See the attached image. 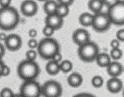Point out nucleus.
I'll return each instance as SVG.
<instances>
[{"instance_id":"obj_1","label":"nucleus","mask_w":124,"mask_h":97,"mask_svg":"<svg viewBox=\"0 0 124 97\" xmlns=\"http://www.w3.org/2000/svg\"><path fill=\"white\" fill-rule=\"evenodd\" d=\"M20 17L17 10L13 7L0 8V29L11 30L15 29L20 22Z\"/></svg>"},{"instance_id":"obj_2","label":"nucleus","mask_w":124,"mask_h":97,"mask_svg":"<svg viewBox=\"0 0 124 97\" xmlns=\"http://www.w3.org/2000/svg\"><path fill=\"white\" fill-rule=\"evenodd\" d=\"M17 75L24 81H33L39 76L40 68L39 65L34 61L27 60L22 61L17 66Z\"/></svg>"},{"instance_id":"obj_3","label":"nucleus","mask_w":124,"mask_h":97,"mask_svg":"<svg viewBox=\"0 0 124 97\" xmlns=\"http://www.w3.org/2000/svg\"><path fill=\"white\" fill-rule=\"evenodd\" d=\"M37 52L39 56L44 60H52L54 54L60 52L58 42L51 38H44L39 43Z\"/></svg>"},{"instance_id":"obj_4","label":"nucleus","mask_w":124,"mask_h":97,"mask_svg":"<svg viewBox=\"0 0 124 97\" xmlns=\"http://www.w3.org/2000/svg\"><path fill=\"white\" fill-rule=\"evenodd\" d=\"M99 54L100 49L98 45L91 41L78 46V55L79 58L85 62H92L95 61Z\"/></svg>"},{"instance_id":"obj_5","label":"nucleus","mask_w":124,"mask_h":97,"mask_svg":"<svg viewBox=\"0 0 124 97\" xmlns=\"http://www.w3.org/2000/svg\"><path fill=\"white\" fill-rule=\"evenodd\" d=\"M112 24L116 25H124V1H119L113 6L108 7L107 12Z\"/></svg>"},{"instance_id":"obj_6","label":"nucleus","mask_w":124,"mask_h":97,"mask_svg":"<svg viewBox=\"0 0 124 97\" xmlns=\"http://www.w3.org/2000/svg\"><path fill=\"white\" fill-rule=\"evenodd\" d=\"M20 94L23 97H41V86L36 80L24 81L20 86Z\"/></svg>"},{"instance_id":"obj_7","label":"nucleus","mask_w":124,"mask_h":97,"mask_svg":"<svg viewBox=\"0 0 124 97\" xmlns=\"http://www.w3.org/2000/svg\"><path fill=\"white\" fill-rule=\"evenodd\" d=\"M62 87L55 81H48L41 86V96L44 97H61Z\"/></svg>"},{"instance_id":"obj_8","label":"nucleus","mask_w":124,"mask_h":97,"mask_svg":"<svg viewBox=\"0 0 124 97\" xmlns=\"http://www.w3.org/2000/svg\"><path fill=\"white\" fill-rule=\"evenodd\" d=\"M112 22L107 13L100 12L94 15V20L92 23V28L98 33H102L108 30Z\"/></svg>"},{"instance_id":"obj_9","label":"nucleus","mask_w":124,"mask_h":97,"mask_svg":"<svg viewBox=\"0 0 124 97\" xmlns=\"http://www.w3.org/2000/svg\"><path fill=\"white\" fill-rule=\"evenodd\" d=\"M20 11L24 16L33 17L38 12V4L34 0H25L21 3Z\"/></svg>"},{"instance_id":"obj_10","label":"nucleus","mask_w":124,"mask_h":97,"mask_svg":"<svg viewBox=\"0 0 124 97\" xmlns=\"http://www.w3.org/2000/svg\"><path fill=\"white\" fill-rule=\"evenodd\" d=\"M5 47L11 52H15L20 49L22 46V38L17 34H10L4 41Z\"/></svg>"},{"instance_id":"obj_11","label":"nucleus","mask_w":124,"mask_h":97,"mask_svg":"<svg viewBox=\"0 0 124 97\" xmlns=\"http://www.w3.org/2000/svg\"><path fill=\"white\" fill-rule=\"evenodd\" d=\"M72 38L73 42L80 46L90 41V35L86 30L84 28H78L73 33Z\"/></svg>"},{"instance_id":"obj_12","label":"nucleus","mask_w":124,"mask_h":97,"mask_svg":"<svg viewBox=\"0 0 124 97\" xmlns=\"http://www.w3.org/2000/svg\"><path fill=\"white\" fill-rule=\"evenodd\" d=\"M64 20L63 18L58 16L56 14H52L49 15H46L45 18V24L46 25H49L54 28L55 30L62 28L63 25Z\"/></svg>"},{"instance_id":"obj_13","label":"nucleus","mask_w":124,"mask_h":97,"mask_svg":"<svg viewBox=\"0 0 124 97\" xmlns=\"http://www.w3.org/2000/svg\"><path fill=\"white\" fill-rule=\"evenodd\" d=\"M123 82L118 78H111L107 82V89L112 94L119 93L123 89Z\"/></svg>"},{"instance_id":"obj_14","label":"nucleus","mask_w":124,"mask_h":97,"mask_svg":"<svg viewBox=\"0 0 124 97\" xmlns=\"http://www.w3.org/2000/svg\"><path fill=\"white\" fill-rule=\"evenodd\" d=\"M108 74L112 78H118L123 73V65L117 62H112L107 67Z\"/></svg>"},{"instance_id":"obj_15","label":"nucleus","mask_w":124,"mask_h":97,"mask_svg":"<svg viewBox=\"0 0 124 97\" xmlns=\"http://www.w3.org/2000/svg\"><path fill=\"white\" fill-rule=\"evenodd\" d=\"M67 82L70 87L78 88L83 83V77L78 73H73L68 77Z\"/></svg>"},{"instance_id":"obj_16","label":"nucleus","mask_w":124,"mask_h":97,"mask_svg":"<svg viewBox=\"0 0 124 97\" xmlns=\"http://www.w3.org/2000/svg\"><path fill=\"white\" fill-rule=\"evenodd\" d=\"M95 61L98 66L101 67H108L112 62L110 56L107 53H100L97 55Z\"/></svg>"},{"instance_id":"obj_17","label":"nucleus","mask_w":124,"mask_h":97,"mask_svg":"<svg viewBox=\"0 0 124 97\" xmlns=\"http://www.w3.org/2000/svg\"><path fill=\"white\" fill-rule=\"evenodd\" d=\"M94 20V15L89 12H84L80 15L78 17V21L80 24L84 27L92 26Z\"/></svg>"},{"instance_id":"obj_18","label":"nucleus","mask_w":124,"mask_h":97,"mask_svg":"<svg viewBox=\"0 0 124 97\" xmlns=\"http://www.w3.org/2000/svg\"><path fill=\"white\" fill-rule=\"evenodd\" d=\"M104 4L102 0H89L88 2V8L95 14L102 12Z\"/></svg>"},{"instance_id":"obj_19","label":"nucleus","mask_w":124,"mask_h":97,"mask_svg":"<svg viewBox=\"0 0 124 97\" xmlns=\"http://www.w3.org/2000/svg\"><path fill=\"white\" fill-rule=\"evenodd\" d=\"M58 3L54 0H47L44 4V10L46 15L55 14Z\"/></svg>"},{"instance_id":"obj_20","label":"nucleus","mask_w":124,"mask_h":97,"mask_svg":"<svg viewBox=\"0 0 124 97\" xmlns=\"http://www.w3.org/2000/svg\"><path fill=\"white\" fill-rule=\"evenodd\" d=\"M46 71L49 75H55L59 73L60 71V63H57L52 60H50L46 65Z\"/></svg>"},{"instance_id":"obj_21","label":"nucleus","mask_w":124,"mask_h":97,"mask_svg":"<svg viewBox=\"0 0 124 97\" xmlns=\"http://www.w3.org/2000/svg\"><path fill=\"white\" fill-rule=\"evenodd\" d=\"M70 12V9H69V7L65 4H58L55 14L57 15L58 16L61 17L62 18L65 17L66 16L68 15Z\"/></svg>"},{"instance_id":"obj_22","label":"nucleus","mask_w":124,"mask_h":97,"mask_svg":"<svg viewBox=\"0 0 124 97\" xmlns=\"http://www.w3.org/2000/svg\"><path fill=\"white\" fill-rule=\"evenodd\" d=\"M73 63L70 61V60H62L60 63V71H62V73H70L72 69H73Z\"/></svg>"},{"instance_id":"obj_23","label":"nucleus","mask_w":124,"mask_h":97,"mask_svg":"<svg viewBox=\"0 0 124 97\" xmlns=\"http://www.w3.org/2000/svg\"><path fill=\"white\" fill-rule=\"evenodd\" d=\"M91 83L94 88H100L104 84V79L100 75H95L92 78Z\"/></svg>"},{"instance_id":"obj_24","label":"nucleus","mask_w":124,"mask_h":97,"mask_svg":"<svg viewBox=\"0 0 124 97\" xmlns=\"http://www.w3.org/2000/svg\"><path fill=\"white\" fill-rule=\"evenodd\" d=\"M110 56L111 59H113L115 61H117V60L121 59V57L123 56V52L120 48L112 49V50L110 51Z\"/></svg>"},{"instance_id":"obj_25","label":"nucleus","mask_w":124,"mask_h":97,"mask_svg":"<svg viewBox=\"0 0 124 97\" xmlns=\"http://www.w3.org/2000/svg\"><path fill=\"white\" fill-rule=\"evenodd\" d=\"M25 57L27 60L34 62L37 57V52L34 49H29L25 52Z\"/></svg>"},{"instance_id":"obj_26","label":"nucleus","mask_w":124,"mask_h":97,"mask_svg":"<svg viewBox=\"0 0 124 97\" xmlns=\"http://www.w3.org/2000/svg\"><path fill=\"white\" fill-rule=\"evenodd\" d=\"M54 31L55 30L49 25H45V27L43 28V30H42L43 34L46 36V38H51L52 36L54 34Z\"/></svg>"},{"instance_id":"obj_27","label":"nucleus","mask_w":124,"mask_h":97,"mask_svg":"<svg viewBox=\"0 0 124 97\" xmlns=\"http://www.w3.org/2000/svg\"><path fill=\"white\" fill-rule=\"evenodd\" d=\"M12 90L9 88H4L0 91V97H12L14 96Z\"/></svg>"},{"instance_id":"obj_28","label":"nucleus","mask_w":124,"mask_h":97,"mask_svg":"<svg viewBox=\"0 0 124 97\" xmlns=\"http://www.w3.org/2000/svg\"><path fill=\"white\" fill-rule=\"evenodd\" d=\"M39 45L38 41L35 39V38H31L29 39V41H28V46L31 49H37Z\"/></svg>"},{"instance_id":"obj_29","label":"nucleus","mask_w":124,"mask_h":97,"mask_svg":"<svg viewBox=\"0 0 124 97\" xmlns=\"http://www.w3.org/2000/svg\"><path fill=\"white\" fill-rule=\"evenodd\" d=\"M51 60H52L57 63H60L62 61V55L60 53V52H58L56 54H54Z\"/></svg>"},{"instance_id":"obj_30","label":"nucleus","mask_w":124,"mask_h":97,"mask_svg":"<svg viewBox=\"0 0 124 97\" xmlns=\"http://www.w3.org/2000/svg\"><path fill=\"white\" fill-rule=\"evenodd\" d=\"M10 74V68L9 66L4 65L2 70H1V76L2 77H7Z\"/></svg>"},{"instance_id":"obj_31","label":"nucleus","mask_w":124,"mask_h":97,"mask_svg":"<svg viewBox=\"0 0 124 97\" xmlns=\"http://www.w3.org/2000/svg\"><path fill=\"white\" fill-rule=\"evenodd\" d=\"M116 38L119 41H124V29H119L116 33Z\"/></svg>"},{"instance_id":"obj_32","label":"nucleus","mask_w":124,"mask_h":97,"mask_svg":"<svg viewBox=\"0 0 124 97\" xmlns=\"http://www.w3.org/2000/svg\"><path fill=\"white\" fill-rule=\"evenodd\" d=\"M110 46L112 49H118L120 47V41L117 38L113 39L110 42Z\"/></svg>"},{"instance_id":"obj_33","label":"nucleus","mask_w":124,"mask_h":97,"mask_svg":"<svg viewBox=\"0 0 124 97\" xmlns=\"http://www.w3.org/2000/svg\"><path fill=\"white\" fill-rule=\"evenodd\" d=\"M102 1L104 5H106L108 7H110L113 6V4H116L117 2H118L120 0H102Z\"/></svg>"},{"instance_id":"obj_34","label":"nucleus","mask_w":124,"mask_h":97,"mask_svg":"<svg viewBox=\"0 0 124 97\" xmlns=\"http://www.w3.org/2000/svg\"><path fill=\"white\" fill-rule=\"evenodd\" d=\"M28 36L31 38H35L37 36V30L34 28H31L28 30Z\"/></svg>"},{"instance_id":"obj_35","label":"nucleus","mask_w":124,"mask_h":97,"mask_svg":"<svg viewBox=\"0 0 124 97\" xmlns=\"http://www.w3.org/2000/svg\"><path fill=\"white\" fill-rule=\"evenodd\" d=\"M12 0H0V6L1 7H7L11 4Z\"/></svg>"},{"instance_id":"obj_36","label":"nucleus","mask_w":124,"mask_h":97,"mask_svg":"<svg viewBox=\"0 0 124 97\" xmlns=\"http://www.w3.org/2000/svg\"><path fill=\"white\" fill-rule=\"evenodd\" d=\"M57 3L58 4H65L67 5L68 7H70L74 1V0H57Z\"/></svg>"},{"instance_id":"obj_37","label":"nucleus","mask_w":124,"mask_h":97,"mask_svg":"<svg viewBox=\"0 0 124 97\" xmlns=\"http://www.w3.org/2000/svg\"><path fill=\"white\" fill-rule=\"evenodd\" d=\"M73 97H96L94 95L89 94V93H81V94H78Z\"/></svg>"},{"instance_id":"obj_38","label":"nucleus","mask_w":124,"mask_h":97,"mask_svg":"<svg viewBox=\"0 0 124 97\" xmlns=\"http://www.w3.org/2000/svg\"><path fill=\"white\" fill-rule=\"evenodd\" d=\"M4 54H5V47L2 44L0 43V60H1V58L4 57Z\"/></svg>"},{"instance_id":"obj_39","label":"nucleus","mask_w":124,"mask_h":97,"mask_svg":"<svg viewBox=\"0 0 124 97\" xmlns=\"http://www.w3.org/2000/svg\"><path fill=\"white\" fill-rule=\"evenodd\" d=\"M7 36H7L5 33H4V32L0 33V41H5V40L7 39Z\"/></svg>"},{"instance_id":"obj_40","label":"nucleus","mask_w":124,"mask_h":97,"mask_svg":"<svg viewBox=\"0 0 124 97\" xmlns=\"http://www.w3.org/2000/svg\"><path fill=\"white\" fill-rule=\"evenodd\" d=\"M4 65V64L3 63L2 60H0V77H1V70H2V67H3Z\"/></svg>"},{"instance_id":"obj_41","label":"nucleus","mask_w":124,"mask_h":97,"mask_svg":"<svg viewBox=\"0 0 124 97\" xmlns=\"http://www.w3.org/2000/svg\"><path fill=\"white\" fill-rule=\"evenodd\" d=\"M12 97H23L20 94H14V96Z\"/></svg>"},{"instance_id":"obj_42","label":"nucleus","mask_w":124,"mask_h":97,"mask_svg":"<svg viewBox=\"0 0 124 97\" xmlns=\"http://www.w3.org/2000/svg\"><path fill=\"white\" fill-rule=\"evenodd\" d=\"M39 1H46L47 0H39Z\"/></svg>"},{"instance_id":"obj_43","label":"nucleus","mask_w":124,"mask_h":97,"mask_svg":"<svg viewBox=\"0 0 124 97\" xmlns=\"http://www.w3.org/2000/svg\"><path fill=\"white\" fill-rule=\"evenodd\" d=\"M123 73H124V67H123Z\"/></svg>"},{"instance_id":"obj_44","label":"nucleus","mask_w":124,"mask_h":97,"mask_svg":"<svg viewBox=\"0 0 124 97\" xmlns=\"http://www.w3.org/2000/svg\"><path fill=\"white\" fill-rule=\"evenodd\" d=\"M123 96H124V92H123Z\"/></svg>"}]
</instances>
